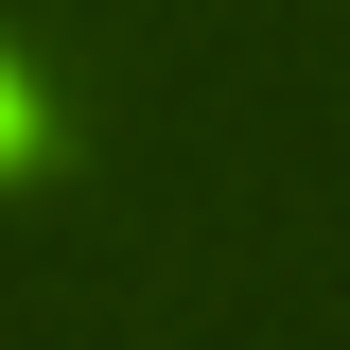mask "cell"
<instances>
[{"mask_svg":"<svg viewBox=\"0 0 350 350\" xmlns=\"http://www.w3.org/2000/svg\"><path fill=\"white\" fill-rule=\"evenodd\" d=\"M18 158H36V105H18V70H0V175H18Z\"/></svg>","mask_w":350,"mask_h":350,"instance_id":"1","label":"cell"}]
</instances>
